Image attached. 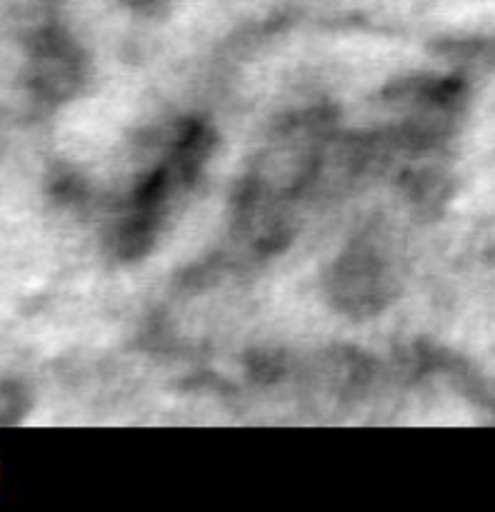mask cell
Instances as JSON below:
<instances>
[]
</instances>
